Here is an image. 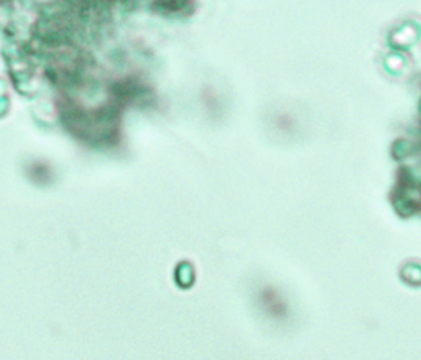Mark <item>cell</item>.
I'll list each match as a JSON object with an SVG mask.
<instances>
[{
	"instance_id": "6da1fadb",
	"label": "cell",
	"mask_w": 421,
	"mask_h": 360,
	"mask_svg": "<svg viewBox=\"0 0 421 360\" xmlns=\"http://www.w3.org/2000/svg\"><path fill=\"white\" fill-rule=\"evenodd\" d=\"M397 209L402 212V214H411L413 212V204L410 202V199H400V201H397Z\"/></svg>"
}]
</instances>
